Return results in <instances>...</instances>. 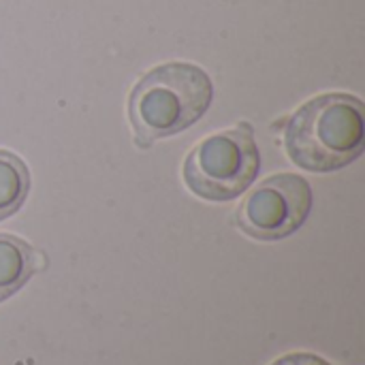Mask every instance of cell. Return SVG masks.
<instances>
[{
  "instance_id": "1",
  "label": "cell",
  "mask_w": 365,
  "mask_h": 365,
  "mask_svg": "<svg viewBox=\"0 0 365 365\" xmlns=\"http://www.w3.org/2000/svg\"><path fill=\"white\" fill-rule=\"evenodd\" d=\"M284 148L299 169L312 173L349 167L364 154V103L342 92L314 96L291 115Z\"/></svg>"
},
{
  "instance_id": "5",
  "label": "cell",
  "mask_w": 365,
  "mask_h": 365,
  "mask_svg": "<svg viewBox=\"0 0 365 365\" xmlns=\"http://www.w3.org/2000/svg\"><path fill=\"white\" fill-rule=\"evenodd\" d=\"M38 257L28 242L0 233V304L13 297L36 272Z\"/></svg>"
},
{
  "instance_id": "4",
  "label": "cell",
  "mask_w": 365,
  "mask_h": 365,
  "mask_svg": "<svg viewBox=\"0 0 365 365\" xmlns=\"http://www.w3.org/2000/svg\"><path fill=\"white\" fill-rule=\"evenodd\" d=\"M314 197L310 184L295 173H278L250 190L237 207L242 233L259 242H278L293 235L310 216Z\"/></svg>"
},
{
  "instance_id": "3",
  "label": "cell",
  "mask_w": 365,
  "mask_h": 365,
  "mask_svg": "<svg viewBox=\"0 0 365 365\" xmlns=\"http://www.w3.org/2000/svg\"><path fill=\"white\" fill-rule=\"evenodd\" d=\"M261 152L248 126L205 137L184 160L186 186L205 201H231L257 180Z\"/></svg>"
},
{
  "instance_id": "2",
  "label": "cell",
  "mask_w": 365,
  "mask_h": 365,
  "mask_svg": "<svg viewBox=\"0 0 365 365\" xmlns=\"http://www.w3.org/2000/svg\"><path fill=\"white\" fill-rule=\"evenodd\" d=\"M214 101L212 77L190 62H167L148 71L133 88L128 118L139 145L190 128Z\"/></svg>"
},
{
  "instance_id": "6",
  "label": "cell",
  "mask_w": 365,
  "mask_h": 365,
  "mask_svg": "<svg viewBox=\"0 0 365 365\" xmlns=\"http://www.w3.org/2000/svg\"><path fill=\"white\" fill-rule=\"evenodd\" d=\"M30 192V171L26 163L9 152L0 150V222L17 214Z\"/></svg>"
},
{
  "instance_id": "7",
  "label": "cell",
  "mask_w": 365,
  "mask_h": 365,
  "mask_svg": "<svg viewBox=\"0 0 365 365\" xmlns=\"http://www.w3.org/2000/svg\"><path fill=\"white\" fill-rule=\"evenodd\" d=\"M272 365H331L329 361H325L323 357L319 355H312V353H291V355H284L280 359H276Z\"/></svg>"
}]
</instances>
